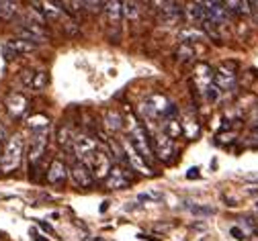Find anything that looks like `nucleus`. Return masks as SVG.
I'll list each match as a JSON object with an SVG mask.
<instances>
[{"label":"nucleus","mask_w":258,"mask_h":241,"mask_svg":"<svg viewBox=\"0 0 258 241\" xmlns=\"http://www.w3.org/2000/svg\"><path fill=\"white\" fill-rule=\"evenodd\" d=\"M37 49V45L35 43H31V41H25V39H11V41H7V45H5V55L9 57V59H13L15 55H23V53H31V51H35Z\"/></svg>","instance_id":"obj_11"},{"label":"nucleus","mask_w":258,"mask_h":241,"mask_svg":"<svg viewBox=\"0 0 258 241\" xmlns=\"http://www.w3.org/2000/svg\"><path fill=\"white\" fill-rule=\"evenodd\" d=\"M180 125H182V135L188 137V139H192V137H197V135H199V125H197L195 119H192L190 113L180 121Z\"/></svg>","instance_id":"obj_14"},{"label":"nucleus","mask_w":258,"mask_h":241,"mask_svg":"<svg viewBox=\"0 0 258 241\" xmlns=\"http://www.w3.org/2000/svg\"><path fill=\"white\" fill-rule=\"evenodd\" d=\"M105 121H107V127H109L113 133L121 129V117H119V113H115V111H107V113H105Z\"/></svg>","instance_id":"obj_19"},{"label":"nucleus","mask_w":258,"mask_h":241,"mask_svg":"<svg viewBox=\"0 0 258 241\" xmlns=\"http://www.w3.org/2000/svg\"><path fill=\"white\" fill-rule=\"evenodd\" d=\"M234 63H223L219 70L213 74V82L219 90H232L236 86V72H234Z\"/></svg>","instance_id":"obj_6"},{"label":"nucleus","mask_w":258,"mask_h":241,"mask_svg":"<svg viewBox=\"0 0 258 241\" xmlns=\"http://www.w3.org/2000/svg\"><path fill=\"white\" fill-rule=\"evenodd\" d=\"M123 15H125L129 21H136V19L140 17L138 5H136V3H125V5H123Z\"/></svg>","instance_id":"obj_20"},{"label":"nucleus","mask_w":258,"mask_h":241,"mask_svg":"<svg viewBox=\"0 0 258 241\" xmlns=\"http://www.w3.org/2000/svg\"><path fill=\"white\" fill-rule=\"evenodd\" d=\"M190 213L192 215H197V217H211L215 213L213 206H203V204H195V206H190Z\"/></svg>","instance_id":"obj_21"},{"label":"nucleus","mask_w":258,"mask_h":241,"mask_svg":"<svg viewBox=\"0 0 258 241\" xmlns=\"http://www.w3.org/2000/svg\"><path fill=\"white\" fill-rule=\"evenodd\" d=\"M45 84H47V74L35 72V78H33V84H31V88H33V90H43Z\"/></svg>","instance_id":"obj_23"},{"label":"nucleus","mask_w":258,"mask_h":241,"mask_svg":"<svg viewBox=\"0 0 258 241\" xmlns=\"http://www.w3.org/2000/svg\"><path fill=\"white\" fill-rule=\"evenodd\" d=\"M105 186L111 188V190H123L129 186V174L119 168V166H113L111 172H109V176L105 178Z\"/></svg>","instance_id":"obj_10"},{"label":"nucleus","mask_w":258,"mask_h":241,"mask_svg":"<svg viewBox=\"0 0 258 241\" xmlns=\"http://www.w3.org/2000/svg\"><path fill=\"white\" fill-rule=\"evenodd\" d=\"M66 178H68V168H66V164H63L59 157L51 159V164H49V168H47V182H49L51 186H59V184L66 182Z\"/></svg>","instance_id":"obj_8"},{"label":"nucleus","mask_w":258,"mask_h":241,"mask_svg":"<svg viewBox=\"0 0 258 241\" xmlns=\"http://www.w3.org/2000/svg\"><path fill=\"white\" fill-rule=\"evenodd\" d=\"M57 139H59V143H61V145L70 147V145H74V141H76V133H74V129H72L70 125H63V127H59Z\"/></svg>","instance_id":"obj_17"},{"label":"nucleus","mask_w":258,"mask_h":241,"mask_svg":"<svg viewBox=\"0 0 258 241\" xmlns=\"http://www.w3.org/2000/svg\"><path fill=\"white\" fill-rule=\"evenodd\" d=\"M29 129L33 133H39V131H49V119L45 115H33L29 119Z\"/></svg>","instance_id":"obj_16"},{"label":"nucleus","mask_w":258,"mask_h":241,"mask_svg":"<svg viewBox=\"0 0 258 241\" xmlns=\"http://www.w3.org/2000/svg\"><path fill=\"white\" fill-rule=\"evenodd\" d=\"M186 178H188V180L199 178V168H190V170H188V174H186Z\"/></svg>","instance_id":"obj_28"},{"label":"nucleus","mask_w":258,"mask_h":241,"mask_svg":"<svg viewBox=\"0 0 258 241\" xmlns=\"http://www.w3.org/2000/svg\"><path fill=\"white\" fill-rule=\"evenodd\" d=\"M7 129H5V125L3 123H0V147H3V145H7Z\"/></svg>","instance_id":"obj_27"},{"label":"nucleus","mask_w":258,"mask_h":241,"mask_svg":"<svg viewBox=\"0 0 258 241\" xmlns=\"http://www.w3.org/2000/svg\"><path fill=\"white\" fill-rule=\"evenodd\" d=\"M256 206H258V202H256Z\"/></svg>","instance_id":"obj_33"},{"label":"nucleus","mask_w":258,"mask_h":241,"mask_svg":"<svg viewBox=\"0 0 258 241\" xmlns=\"http://www.w3.org/2000/svg\"><path fill=\"white\" fill-rule=\"evenodd\" d=\"M39 225H41V227H43V229H45L47 233H53V229H51V225H47V223H43V221H39Z\"/></svg>","instance_id":"obj_30"},{"label":"nucleus","mask_w":258,"mask_h":241,"mask_svg":"<svg viewBox=\"0 0 258 241\" xmlns=\"http://www.w3.org/2000/svg\"><path fill=\"white\" fill-rule=\"evenodd\" d=\"M23 159V139L21 135H15L7 141L5 149H3V157H0V170L5 172V174H11L13 170L19 168Z\"/></svg>","instance_id":"obj_2"},{"label":"nucleus","mask_w":258,"mask_h":241,"mask_svg":"<svg viewBox=\"0 0 258 241\" xmlns=\"http://www.w3.org/2000/svg\"><path fill=\"white\" fill-rule=\"evenodd\" d=\"M33 78H35V72H31V70H23L21 72V82L25 86H29V88H31V84H33Z\"/></svg>","instance_id":"obj_25"},{"label":"nucleus","mask_w":258,"mask_h":241,"mask_svg":"<svg viewBox=\"0 0 258 241\" xmlns=\"http://www.w3.org/2000/svg\"><path fill=\"white\" fill-rule=\"evenodd\" d=\"M186 13H188L190 21H195L197 25H203V23L207 21V15H205V7H203V3H195V5H190V7L186 9Z\"/></svg>","instance_id":"obj_15"},{"label":"nucleus","mask_w":258,"mask_h":241,"mask_svg":"<svg viewBox=\"0 0 258 241\" xmlns=\"http://www.w3.org/2000/svg\"><path fill=\"white\" fill-rule=\"evenodd\" d=\"M0 11H3V3H0Z\"/></svg>","instance_id":"obj_32"},{"label":"nucleus","mask_w":258,"mask_h":241,"mask_svg":"<svg viewBox=\"0 0 258 241\" xmlns=\"http://www.w3.org/2000/svg\"><path fill=\"white\" fill-rule=\"evenodd\" d=\"M105 13H107V25L115 29V33L119 35V25H121V17H123V5L113 0V3H105Z\"/></svg>","instance_id":"obj_13"},{"label":"nucleus","mask_w":258,"mask_h":241,"mask_svg":"<svg viewBox=\"0 0 258 241\" xmlns=\"http://www.w3.org/2000/svg\"><path fill=\"white\" fill-rule=\"evenodd\" d=\"M70 176H72L74 184H76V186H80V188H88V186H92V184H94V176H92V172H90V170H88V166H84L82 162H76V164L72 166Z\"/></svg>","instance_id":"obj_9"},{"label":"nucleus","mask_w":258,"mask_h":241,"mask_svg":"<svg viewBox=\"0 0 258 241\" xmlns=\"http://www.w3.org/2000/svg\"><path fill=\"white\" fill-rule=\"evenodd\" d=\"M152 147H154V155H158L162 162H172L174 141L170 139V137H166L164 133H158L152 139Z\"/></svg>","instance_id":"obj_5"},{"label":"nucleus","mask_w":258,"mask_h":241,"mask_svg":"<svg viewBox=\"0 0 258 241\" xmlns=\"http://www.w3.org/2000/svg\"><path fill=\"white\" fill-rule=\"evenodd\" d=\"M250 145L252 147H258V123L252 127V131H250Z\"/></svg>","instance_id":"obj_26"},{"label":"nucleus","mask_w":258,"mask_h":241,"mask_svg":"<svg viewBox=\"0 0 258 241\" xmlns=\"http://www.w3.org/2000/svg\"><path fill=\"white\" fill-rule=\"evenodd\" d=\"M15 13H17V5H15V3H3V11H0V19L9 21V19H13V17H15Z\"/></svg>","instance_id":"obj_22"},{"label":"nucleus","mask_w":258,"mask_h":241,"mask_svg":"<svg viewBox=\"0 0 258 241\" xmlns=\"http://www.w3.org/2000/svg\"><path fill=\"white\" fill-rule=\"evenodd\" d=\"M162 133L166 137H170V139H176L178 135H182V125H180V119H170L164 123L162 127Z\"/></svg>","instance_id":"obj_18"},{"label":"nucleus","mask_w":258,"mask_h":241,"mask_svg":"<svg viewBox=\"0 0 258 241\" xmlns=\"http://www.w3.org/2000/svg\"><path fill=\"white\" fill-rule=\"evenodd\" d=\"M27 107H29V100L21 92H13V94L7 96V111L11 113V117H15V119L23 117Z\"/></svg>","instance_id":"obj_12"},{"label":"nucleus","mask_w":258,"mask_h":241,"mask_svg":"<svg viewBox=\"0 0 258 241\" xmlns=\"http://www.w3.org/2000/svg\"><path fill=\"white\" fill-rule=\"evenodd\" d=\"M205 96H207L209 102H217V98H219V88H217L215 84H207V86H205Z\"/></svg>","instance_id":"obj_24"},{"label":"nucleus","mask_w":258,"mask_h":241,"mask_svg":"<svg viewBox=\"0 0 258 241\" xmlns=\"http://www.w3.org/2000/svg\"><path fill=\"white\" fill-rule=\"evenodd\" d=\"M74 151H76V155L80 157V162L86 166V164L92 162L94 153L99 151V149H96V141L92 139V137H88V135H76Z\"/></svg>","instance_id":"obj_4"},{"label":"nucleus","mask_w":258,"mask_h":241,"mask_svg":"<svg viewBox=\"0 0 258 241\" xmlns=\"http://www.w3.org/2000/svg\"><path fill=\"white\" fill-rule=\"evenodd\" d=\"M132 127H129V133H127V139L132 143V147L150 164L152 157H154V147H152V141L148 139V133H146V127H142L138 121L132 119Z\"/></svg>","instance_id":"obj_1"},{"label":"nucleus","mask_w":258,"mask_h":241,"mask_svg":"<svg viewBox=\"0 0 258 241\" xmlns=\"http://www.w3.org/2000/svg\"><path fill=\"white\" fill-rule=\"evenodd\" d=\"M90 166H92V176L96 180H105L109 176L111 168H113V162H111V155L109 153L96 151L94 157H92V162H90Z\"/></svg>","instance_id":"obj_7"},{"label":"nucleus","mask_w":258,"mask_h":241,"mask_svg":"<svg viewBox=\"0 0 258 241\" xmlns=\"http://www.w3.org/2000/svg\"><path fill=\"white\" fill-rule=\"evenodd\" d=\"M47 139H49V131H39V133H33V139H31V145H29V164L31 168H35L45 149H47Z\"/></svg>","instance_id":"obj_3"},{"label":"nucleus","mask_w":258,"mask_h":241,"mask_svg":"<svg viewBox=\"0 0 258 241\" xmlns=\"http://www.w3.org/2000/svg\"><path fill=\"white\" fill-rule=\"evenodd\" d=\"M230 233H232L236 239H244V233H242V229H240V227H232V231H230Z\"/></svg>","instance_id":"obj_29"},{"label":"nucleus","mask_w":258,"mask_h":241,"mask_svg":"<svg viewBox=\"0 0 258 241\" xmlns=\"http://www.w3.org/2000/svg\"><path fill=\"white\" fill-rule=\"evenodd\" d=\"M35 241H45V239H41V237H37V239H35Z\"/></svg>","instance_id":"obj_31"}]
</instances>
